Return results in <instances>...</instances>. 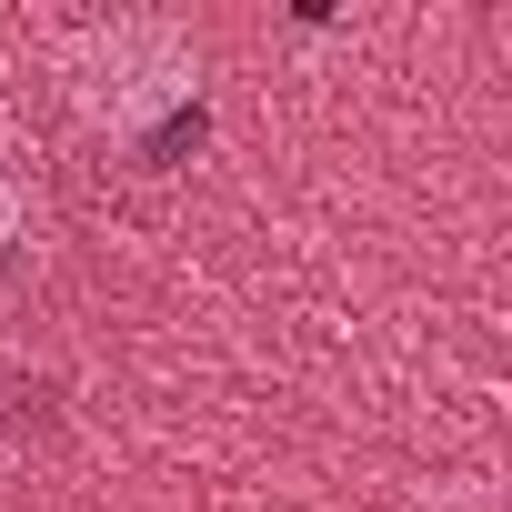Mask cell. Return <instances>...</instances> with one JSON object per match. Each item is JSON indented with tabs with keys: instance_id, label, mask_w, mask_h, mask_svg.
Masks as SVG:
<instances>
[{
	"instance_id": "1",
	"label": "cell",
	"mask_w": 512,
	"mask_h": 512,
	"mask_svg": "<svg viewBox=\"0 0 512 512\" xmlns=\"http://www.w3.org/2000/svg\"><path fill=\"white\" fill-rule=\"evenodd\" d=\"M81 101L111 121L141 161H181L201 141V51L171 21H111L81 51Z\"/></svg>"
},
{
	"instance_id": "2",
	"label": "cell",
	"mask_w": 512,
	"mask_h": 512,
	"mask_svg": "<svg viewBox=\"0 0 512 512\" xmlns=\"http://www.w3.org/2000/svg\"><path fill=\"white\" fill-rule=\"evenodd\" d=\"M21 272H31V211H21L11 181H0V292H11Z\"/></svg>"
}]
</instances>
